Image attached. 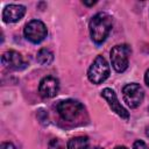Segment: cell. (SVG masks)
Returning <instances> with one entry per match:
<instances>
[{
    "instance_id": "6da1fadb",
    "label": "cell",
    "mask_w": 149,
    "mask_h": 149,
    "mask_svg": "<svg viewBox=\"0 0 149 149\" xmlns=\"http://www.w3.org/2000/svg\"><path fill=\"white\" fill-rule=\"evenodd\" d=\"M113 27V19L106 12L97 13L88 23L91 40L95 44H101L107 38Z\"/></svg>"
},
{
    "instance_id": "7a4b0ae2",
    "label": "cell",
    "mask_w": 149,
    "mask_h": 149,
    "mask_svg": "<svg viewBox=\"0 0 149 149\" xmlns=\"http://www.w3.org/2000/svg\"><path fill=\"white\" fill-rule=\"evenodd\" d=\"M56 111L63 121L69 123H83L86 118V109L84 105L73 99L62 100L56 105Z\"/></svg>"
},
{
    "instance_id": "3957f363",
    "label": "cell",
    "mask_w": 149,
    "mask_h": 149,
    "mask_svg": "<svg viewBox=\"0 0 149 149\" xmlns=\"http://www.w3.org/2000/svg\"><path fill=\"white\" fill-rule=\"evenodd\" d=\"M109 65L104 56L98 55L87 71V78L92 84L99 85L109 77Z\"/></svg>"
},
{
    "instance_id": "277c9868",
    "label": "cell",
    "mask_w": 149,
    "mask_h": 149,
    "mask_svg": "<svg viewBox=\"0 0 149 149\" xmlns=\"http://www.w3.org/2000/svg\"><path fill=\"white\" fill-rule=\"evenodd\" d=\"M132 49L128 44H118L111 50V63L116 72H123L128 68Z\"/></svg>"
},
{
    "instance_id": "5b68a950",
    "label": "cell",
    "mask_w": 149,
    "mask_h": 149,
    "mask_svg": "<svg viewBox=\"0 0 149 149\" xmlns=\"http://www.w3.org/2000/svg\"><path fill=\"white\" fill-rule=\"evenodd\" d=\"M122 97L125 102L130 108H137L144 98V91L142 86L137 83H130L123 86L122 88Z\"/></svg>"
},
{
    "instance_id": "8992f818",
    "label": "cell",
    "mask_w": 149,
    "mask_h": 149,
    "mask_svg": "<svg viewBox=\"0 0 149 149\" xmlns=\"http://www.w3.org/2000/svg\"><path fill=\"white\" fill-rule=\"evenodd\" d=\"M23 34H24V37L31 43H40L47 37L48 30L45 24L42 21L31 20L26 24L23 29Z\"/></svg>"
},
{
    "instance_id": "52a82bcc",
    "label": "cell",
    "mask_w": 149,
    "mask_h": 149,
    "mask_svg": "<svg viewBox=\"0 0 149 149\" xmlns=\"http://www.w3.org/2000/svg\"><path fill=\"white\" fill-rule=\"evenodd\" d=\"M101 97L107 101L108 106L111 107V109H112L115 114H118L120 118H122V119H125V120H128V119H129V113H128V111L120 104V101H119V99H118L115 92H114L112 88H109V87L104 88V90L101 91Z\"/></svg>"
},
{
    "instance_id": "ba28073f",
    "label": "cell",
    "mask_w": 149,
    "mask_h": 149,
    "mask_svg": "<svg viewBox=\"0 0 149 149\" xmlns=\"http://www.w3.org/2000/svg\"><path fill=\"white\" fill-rule=\"evenodd\" d=\"M1 64L10 70H23L27 66V63L24 62L21 54L14 50H9L2 54L1 56Z\"/></svg>"
},
{
    "instance_id": "9c48e42d",
    "label": "cell",
    "mask_w": 149,
    "mask_h": 149,
    "mask_svg": "<svg viewBox=\"0 0 149 149\" xmlns=\"http://www.w3.org/2000/svg\"><path fill=\"white\" fill-rule=\"evenodd\" d=\"M59 90V81L52 76L42 78L38 85V93L42 98H54Z\"/></svg>"
},
{
    "instance_id": "30bf717a",
    "label": "cell",
    "mask_w": 149,
    "mask_h": 149,
    "mask_svg": "<svg viewBox=\"0 0 149 149\" xmlns=\"http://www.w3.org/2000/svg\"><path fill=\"white\" fill-rule=\"evenodd\" d=\"M26 14V7L22 5L10 3L2 10V21L6 23H14L20 21Z\"/></svg>"
},
{
    "instance_id": "8fae6325",
    "label": "cell",
    "mask_w": 149,
    "mask_h": 149,
    "mask_svg": "<svg viewBox=\"0 0 149 149\" xmlns=\"http://www.w3.org/2000/svg\"><path fill=\"white\" fill-rule=\"evenodd\" d=\"M88 144L87 136H76L68 141L66 149H88Z\"/></svg>"
},
{
    "instance_id": "7c38bea8",
    "label": "cell",
    "mask_w": 149,
    "mask_h": 149,
    "mask_svg": "<svg viewBox=\"0 0 149 149\" xmlns=\"http://www.w3.org/2000/svg\"><path fill=\"white\" fill-rule=\"evenodd\" d=\"M54 54L52 51H50L47 48H42L38 50L37 55H36V61L41 64V65H50L54 62Z\"/></svg>"
},
{
    "instance_id": "4fadbf2b",
    "label": "cell",
    "mask_w": 149,
    "mask_h": 149,
    "mask_svg": "<svg viewBox=\"0 0 149 149\" xmlns=\"http://www.w3.org/2000/svg\"><path fill=\"white\" fill-rule=\"evenodd\" d=\"M48 149H65V147L58 139H52L48 144Z\"/></svg>"
},
{
    "instance_id": "5bb4252c",
    "label": "cell",
    "mask_w": 149,
    "mask_h": 149,
    "mask_svg": "<svg viewBox=\"0 0 149 149\" xmlns=\"http://www.w3.org/2000/svg\"><path fill=\"white\" fill-rule=\"evenodd\" d=\"M133 149H149V147L147 146V143L142 140H137L134 142L133 144Z\"/></svg>"
},
{
    "instance_id": "9a60e30c",
    "label": "cell",
    "mask_w": 149,
    "mask_h": 149,
    "mask_svg": "<svg viewBox=\"0 0 149 149\" xmlns=\"http://www.w3.org/2000/svg\"><path fill=\"white\" fill-rule=\"evenodd\" d=\"M0 149H16L12 142H2Z\"/></svg>"
},
{
    "instance_id": "2e32d148",
    "label": "cell",
    "mask_w": 149,
    "mask_h": 149,
    "mask_svg": "<svg viewBox=\"0 0 149 149\" xmlns=\"http://www.w3.org/2000/svg\"><path fill=\"white\" fill-rule=\"evenodd\" d=\"M144 81H146L147 86H149V69L146 71V74H144Z\"/></svg>"
},
{
    "instance_id": "e0dca14e",
    "label": "cell",
    "mask_w": 149,
    "mask_h": 149,
    "mask_svg": "<svg viewBox=\"0 0 149 149\" xmlns=\"http://www.w3.org/2000/svg\"><path fill=\"white\" fill-rule=\"evenodd\" d=\"M83 3L84 5H86V6H93V5H95L97 3V1H83Z\"/></svg>"
},
{
    "instance_id": "ac0fdd59",
    "label": "cell",
    "mask_w": 149,
    "mask_h": 149,
    "mask_svg": "<svg viewBox=\"0 0 149 149\" xmlns=\"http://www.w3.org/2000/svg\"><path fill=\"white\" fill-rule=\"evenodd\" d=\"M114 149H128V148L125 147V146H118V147H115Z\"/></svg>"
},
{
    "instance_id": "d6986e66",
    "label": "cell",
    "mask_w": 149,
    "mask_h": 149,
    "mask_svg": "<svg viewBox=\"0 0 149 149\" xmlns=\"http://www.w3.org/2000/svg\"><path fill=\"white\" fill-rule=\"evenodd\" d=\"M146 135H147V136L149 137V126H148V127L146 128Z\"/></svg>"
},
{
    "instance_id": "ffe728a7",
    "label": "cell",
    "mask_w": 149,
    "mask_h": 149,
    "mask_svg": "<svg viewBox=\"0 0 149 149\" xmlns=\"http://www.w3.org/2000/svg\"><path fill=\"white\" fill-rule=\"evenodd\" d=\"M94 149H102V148H100V147H95Z\"/></svg>"
},
{
    "instance_id": "44dd1931",
    "label": "cell",
    "mask_w": 149,
    "mask_h": 149,
    "mask_svg": "<svg viewBox=\"0 0 149 149\" xmlns=\"http://www.w3.org/2000/svg\"><path fill=\"white\" fill-rule=\"evenodd\" d=\"M148 111H149V108H148Z\"/></svg>"
}]
</instances>
